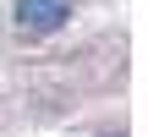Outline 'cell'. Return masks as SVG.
I'll use <instances>...</instances> for the list:
<instances>
[{"label": "cell", "mask_w": 148, "mask_h": 137, "mask_svg": "<svg viewBox=\"0 0 148 137\" xmlns=\"http://www.w3.org/2000/svg\"><path fill=\"white\" fill-rule=\"evenodd\" d=\"M71 16V0H16V22L27 33H55Z\"/></svg>", "instance_id": "1"}]
</instances>
